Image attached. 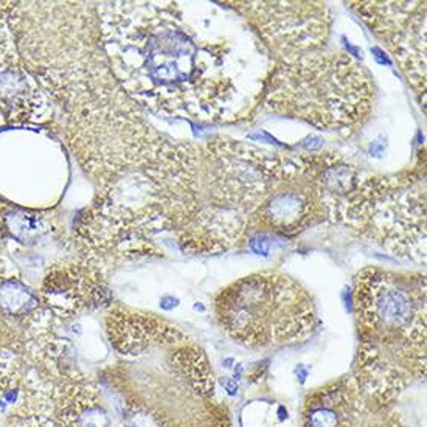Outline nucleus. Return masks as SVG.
<instances>
[{
    "label": "nucleus",
    "instance_id": "1",
    "mask_svg": "<svg viewBox=\"0 0 427 427\" xmlns=\"http://www.w3.org/2000/svg\"><path fill=\"white\" fill-rule=\"evenodd\" d=\"M101 38L114 75L151 112L235 121L263 97L269 50L230 6L210 2H106Z\"/></svg>",
    "mask_w": 427,
    "mask_h": 427
},
{
    "label": "nucleus",
    "instance_id": "2",
    "mask_svg": "<svg viewBox=\"0 0 427 427\" xmlns=\"http://www.w3.org/2000/svg\"><path fill=\"white\" fill-rule=\"evenodd\" d=\"M359 348L353 378L392 404L426 378V277L367 268L355 282Z\"/></svg>",
    "mask_w": 427,
    "mask_h": 427
},
{
    "label": "nucleus",
    "instance_id": "3",
    "mask_svg": "<svg viewBox=\"0 0 427 427\" xmlns=\"http://www.w3.org/2000/svg\"><path fill=\"white\" fill-rule=\"evenodd\" d=\"M109 378L128 406L159 427H233L204 350L179 329Z\"/></svg>",
    "mask_w": 427,
    "mask_h": 427
},
{
    "label": "nucleus",
    "instance_id": "4",
    "mask_svg": "<svg viewBox=\"0 0 427 427\" xmlns=\"http://www.w3.org/2000/svg\"><path fill=\"white\" fill-rule=\"evenodd\" d=\"M272 112L291 115L323 129H347L372 109L368 73L345 53H309L272 69L264 89Z\"/></svg>",
    "mask_w": 427,
    "mask_h": 427
},
{
    "label": "nucleus",
    "instance_id": "5",
    "mask_svg": "<svg viewBox=\"0 0 427 427\" xmlns=\"http://www.w3.org/2000/svg\"><path fill=\"white\" fill-rule=\"evenodd\" d=\"M219 327L252 350L294 347L317 329L313 297L280 272H256L225 286L215 298Z\"/></svg>",
    "mask_w": 427,
    "mask_h": 427
},
{
    "label": "nucleus",
    "instance_id": "6",
    "mask_svg": "<svg viewBox=\"0 0 427 427\" xmlns=\"http://www.w3.org/2000/svg\"><path fill=\"white\" fill-rule=\"evenodd\" d=\"M10 427H112V416L92 379L41 372L24 382Z\"/></svg>",
    "mask_w": 427,
    "mask_h": 427
},
{
    "label": "nucleus",
    "instance_id": "7",
    "mask_svg": "<svg viewBox=\"0 0 427 427\" xmlns=\"http://www.w3.org/2000/svg\"><path fill=\"white\" fill-rule=\"evenodd\" d=\"M235 11L256 28L264 46L291 61L317 51L329 34V13L322 2H238Z\"/></svg>",
    "mask_w": 427,
    "mask_h": 427
},
{
    "label": "nucleus",
    "instance_id": "8",
    "mask_svg": "<svg viewBox=\"0 0 427 427\" xmlns=\"http://www.w3.org/2000/svg\"><path fill=\"white\" fill-rule=\"evenodd\" d=\"M365 227L370 238L398 258L426 263V191L424 182L410 187L398 179L379 199Z\"/></svg>",
    "mask_w": 427,
    "mask_h": 427
},
{
    "label": "nucleus",
    "instance_id": "9",
    "mask_svg": "<svg viewBox=\"0 0 427 427\" xmlns=\"http://www.w3.org/2000/svg\"><path fill=\"white\" fill-rule=\"evenodd\" d=\"M386 42L418 93L426 92V2L351 4Z\"/></svg>",
    "mask_w": 427,
    "mask_h": 427
},
{
    "label": "nucleus",
    "instance_id": "10",
    "mask_svg": "<svg viewBox=\"0 0 427 427\" xmlns=\"http://www.w3.org/2000/svg\"><path fill=\"white\" fill-rule=\"evenodd\" d=\"M301 427H407L392 409L357 384L341 378L315 388L303 404Z\"/></svg>",
    "mask_w": 427,
    "mask_h": 427
},
{
    "label": "nucleus",
    "instance_id": "11",
    "mask_svg": "<svg viewBox=\"0 0 427 427\" xmlns=\"http://www.w3.org/2000/svg\"><path fill=\"white\" fill-rule=\"evenodd\" d=\"M47 109L46 92L22 64L8 30L0 22V126L41 121Z\"/></svg>",
    "mask_w": 427,
    "mask_h": 427
},
{
    "label": "nucleus",
    "instance_id": "12",
    "mask_svg": "<svg viewBox=\"0 0 427 427\" xmlns=\"http://www.w3.org/2000/svg\"><path fill=\"white\" fill-rule=\"evenodd\" d=\"M41 322V301L22 282L0 266V348L20 350Z\"/></svg>",
    "mask_w": 427,
    "mask_h": 427
},
{
    "label": "nucleus",
    "instance_id": "13",
    "mask_svg": "<svg viewBox=\"0 0 427 427\" xmlns=\"http://www.w3.org/2000/svg\"><path fill=\"white\" fill-rule=\"evenodd\" d=\"M44 294L51 311L72 317L86 308L97 306L106 296V286L95 270L67 268L47 277Z\"/></svg>",
    "mask_w": 427,
    "mask_h": 427
},
{
    "label": "nucleus",
    "instance_id": "14",
    "mask_svg": "<svg viewBox=\"0 0 427 427\" xmlns=\"http://www.w3.org/2000/svg\"><path fill=\"white\" fill-rule=\"evenodd\" d=\"M314 204L311 195L305 191H278L260 205L256 216L264 227L272 230L291 233L311 223Z\"/></svg>",
    "mask_w": 427,
    "mask_h": 427
},
{
    "label": "nucleus",
    "instance_id": "15",
    "mask_svg": "<svg viewBox=\"0 0 427 427\" xmlns=\"http://www.w3.org/2000/svg\"><path fill=\"white\" fill-rule=\"evenodd\" d=\"M179 305V300L178 298H174V297H169V296H166V297H164L160 300V306L164 308V309H173V308H176Z\"/></svg>",
    "mask_w": 427,
    "mask_h": 427
},
{
    "label": "nucleus",
    "instance_id": "16",
    "mask_svg": "<svg viewBox=\"0 0 427 427\" xmlns=\"http://www.w3.org/2000/svg\"><path fill=\"white\" fill-rule=\"evenodd\" d=\"M252 249L255 250L256 254H263V255H266L268 254V244L266 242H260V239H252Z\"/></svg>",
    "mask_w": 427,
    "mask_h": 427
},
{
    "label": "nucleus",
    "instance_id": "17",
    "mask_svg": "<svg viewBox=\"0 0 427 427\" xmlns=\"http://www.w3.org/2000/svg\"><path fill=\"white\" fill-rule=\"evenodd\" d=\"M225 393L229 395V396H235V395L238 393V382H237V379L225 382Z\"/></svg>",
    "mask_w": 427,
    "mask_h": 427
}]
</instances>
